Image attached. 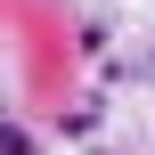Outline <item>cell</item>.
Returning a JSON list of instances; mask_svg holds the SVG:
<instances>
[{
    "mask_svg": "<svg viewBox=\"0 0 155 155\" xmlns=\"http://www.w3.org/2000/svg\"><path fill=\"white\" fill-rule=\"evenodd\" d=\"M8 155H41V147H33V131H25V123H8Z\"/></svg>",
    "mask_w": 155,
    "mask_h": 155,
    "instance_id": "obj_1",
    "label": "cell"
}]
</instances>
